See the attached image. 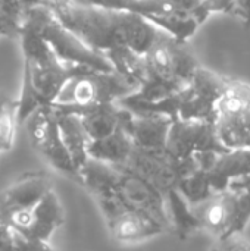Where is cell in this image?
Instances as JSON below:
<instances>
[{
	"label": "cell",
	"instance_id": "cell-6",
	"mask_svg": "<svg viewBox=\"0 0 250 251\" xmlns=\"http://www.w3.org/2000/svg\"><path fill=\"white\" fill-rule=\"evenodd\" d=\"M139 87L124 76L112 72L88 69L71 76L60 88L52 104L60 106H87L94 103H116L121 99L136 93Z\"/></svg>",
	"mask_w": 250,
	"mask_h": 251
},
{
	"label": "cell",
	"instance_id": "cell-24",
	"mask_svg": "<svg viewBox=\"0 0 250 251\" xmlns=\"http://www.w3.org/2000/svg\"><path fill=\"white\" fill-rule=\"evenodd\" d=\"M143 16V15H141ZM155 26L171 35L180 43H187V40L197 31L202 25L193 13H164V15H144Z\"/></svg>",
	"mask_w": 250,
	"mask_h": 251
},
{
	"label": "cell",
	"instance_id": "cell-17",
	"mask_svg": "<svg viewBox=\"0 0 250 251\" xmlns=\"http://www.w3.org/2000/svg\"><path fill=\"white\" fill-rule=\"evenodd\" d=\"M63 224V207L53 190L47 191L32 209V222L29 228L19 234L28 240L49 243L55 231Z\"/></svg>",
	"mask_w": 250,
	"mask_h": 251
},
{
	"label": "cell",
	"instance_id": "cell-22",
	"mask_svg": "<svg viewBox=\"0 0 250 251\" xmlns=\"http://www.w3.org/2000/svg\"><path fill=\"white\" fill-rule=\"evenodd\" d=\"M165 200H167V210H168L171 229H175V232L181 240H186L190 234L200 229V224L194 216L192 206L177 191V188L169 190L165 194Z\"/></svg>",
	"mask_w": 250,
	"mask_h": 251
},
{
	"label": "cell",
	"instance_id": "cell-9",
	"mask_svg": "<svg viewBox=\"0 0 250 251\" xmlns=\"http://www.w3.org/2000/svg\"><path fill=\"white\" fill-rule=\"evenodd\" d=\"M97 203L106 219L108 229L119 243H139L168 231L152 216L125 206L116 194L99 197Z\"/></svg>",
	"mask_w": 250,
	"mask_h": 251
},
{
	"label": "cell",
	"instance_id": "cell-1",
	"mask_svg": "<svg viewBox=\"0 0 250 251\" xmlns=\"http://www.w3.org/2000/svg\"><path fill=\"white\" fill-rule=\"evenodd\" d=\"M53 12L84 44L100 54L113 49L128 47L144 56L162 32L144 16L133 12L71 1L56 6Z\"/></svg>",
	"mask_w": 250,
	"mask_h": 251
},
{
	"label": "cell",
	"instance_id": "cell-11",
	"mask_svg": "<svg viewBox=\"0 0 250 251\" xmlns=\"http://www.w3.org/2000/svg\"><path fill=\"white\" fill-rule=\"evenodd\" d=\"M116 168L119 169V179L115 194L119 197V200L130 209L140 210L156 219L167 229H171L165 194L137 174L122 166Z\"/></svg>",
	"mask_w": 250,
	"mask_h": 251
},
{
	"label": "cell",
	"instance_id": "cell-14",
	"mask_svg": "<svg viewBox=\"0 0 250 251\" xmlns=\"http://www.w3.org/2000/svg\"><path fill=\"white\" fill-rule=\"evenodd\" d=\"M50 106L77 115L91 141L111 135L130 113V110L121 107L118 103H94L87 106Z\"/></svg>",
	"mask_w": 250,
	"mask_h": 251
},
{
	"label": "cell",
	"instance_id": "cell-20",
	"mask_svg": "<svg viewBox=\"0 0 250 251\" xmlns=\"http://www.w3.org/2000/svg\"><path fill=\"white\" fill-rule=\"evenodd\" d=\"M78 174L80 184L91 191L96 199L115 194L119 179V169L116 166L88 157L87 162L80 168Z\"/></svg>",
	"mask_w": 250,
	"mask_h": 251
},
{
	"label": "cell",
	"instance_id": "cell-13",
	"mask_svg": "<svg viewBox=\"0 0 250 251\" xmlns=\"http://www.w3.org/2000/svg\"><path fill=\"white\" fill-rule=\"evenodd\" d=\"M50 190L52 182L46 172L24 174L0 193V224L4 225L7 216L16 210L34 209L41 197Z\"/></svg>",
	"mask_w": 250,
	"mask_h": 251
},
{
	"label": "cell",
	"instance_id": "cell-27",
	"mask_svg": "<svg viewBox=\"0 0 250 251\" xmlns=\"http://www.w3.org/2000/svg\"><path fill=\"white\" fill-rule=\"evenodd\" d=\"M212 251H250V240L243 232H233L217 238Z\"/></svg>",
	"mask_w": 250,
	"mask_h": 251
},
{
	"label": "cell",
	"instance_id": "cell-28",
	"mask_svg": "<svg viewBox=\"0 0 250 251\" xmlns=\"http://www.w3.org/2000/svg\"><path fill=\"white\" fill-rule=\"evenodd\" d=\"M15 110L0 116V153L9 150L15 137Z\"/></svg>",
	"mask_w": 250,
	"mask_h": 251
},
{
	"label": "cell",
	"instance_id": "cell-15",
	"mask_svg": "<svg viewBox=\"0 0 250 251\" xmlns=\"http://www.w3.org/2000/svg\"><path fill=\"white\" fill-rule=\"evenodd\" d=\"M172 119L165 115L128 113L122 121V126L130 135L133 144L140 149L164 150Z\"/></svg>",
	"mask_w": 250,
	"mask_h": 251
},
{
	"label": "cell",
	"instance_id": "cell-31",
	"mask_svg": "<svg viewBox=\"0 0 250 251\" xmlns=\"http://www.w3.org/2000/svg\"><path fill=\"white\" fill-rule=\"evenodd\" d=\"M15 235L16 232L10 226L0 224V251H13Z\"/></svg>",
	"mask_w": 250,
	"mask_h": 251
},
{
	"label": "cell",
	"instance_id": "cell-2",
	"mask_svg": "<svg viewBox=\"0 0 250 251\" xmlns=\"http://www.w3.org/2000/svg\"><path fill=\"white\" fill-rule=\"evenodd\" d=\"M144 65L146 79L130 94L141 101H159L180 93L200 66L187 43H180L164 31L144 54Z\"/></svg>",
	"mask_w": 250,
	"mask_h": 251
},
{
	"label": "cell",
	"instance_id": "cell-16",
	"mask_svg": "<svg viewBox=\"0 0 250 251\" xmlns=\"http://www.w3.org/2000/svg\"><path fill=\"white\" fill-rule=\"evenodd\" d=\"M205 172L212 191H224L234 179L250 175V150H227L218 153Z\"/></svg>",
	"mask_w": 250,
	"mask_h": 251
},
{
	"label": "cell",
	"instance_id": "cell-29",
	"mask_svg": "<svg viewBox=\"0 0 250 251\" xmlns=\"http://www.w3.org/2000/svg\"><path fill=\"white\" fill-rule=\"evenodd\" d=\"M22 24L13 18H10L1 7H0V35L9 38H19Z\"/></svg>",
	"mask_w": 250,
	"mask_h": 251
},
{
	"label": "cell",
	"instance_id": "cell-3",
	"mask_svg": "<svg viewBox=\"0 0 250 251\" xmlns=\"http://www.w3.org/2000/svg\"><path fill=\"white\" fill-rule=\"evenodd\" d=\"M19 40L24 53L22 79L34 88L46 106L55 101L60 88L71 76L91 69L62 62L41 37L27 28H21Z\"/></svg>",
	"mask_w": 250,
	"mask_h": 251
},
{
	"label": "cell",
	"instance_id": "cell-12",
	"mask_svg": "<svg viewBox=\"0 0 250 251\" xmlns=\"http://www.w3.org/2000/svg\"><path fill=\"white\" fill-rule=\"evenodd\" d=\"M122 168L144 178L164 194L172 188H177L180 181L178 160L167 153L165 149L149 150L134 146Z\"/></svg>",
	"mask_w": 250,
	"mask_h": 251
},
{
	"label": "cell",
	"instance_id": "cell-4",
	"mask_svg": "<svg viewBox=\"0 0 250 251\" xmlns=\"http://www.w3.org/2000/svg\"><path fill=\"white\" fill-rule=\"evenodd\" d=\"M22 28H27L41 37L65 63L88 66L100 72H112L111 62L100 53L91 50L69 28H66L57 15L46 6H34L24 10Z\"/></svg>",
	"mask_w": 250,
	"mask_h": 251
},
{
	"label": "cell",
	"instance_id": "cell-23",
	"mask_svg": "<svg viewBox=\"0 0 250 251\" xmlns=\"http://www.w3.org/2000/svg\"><path fill=\"white\" fill-rule=\"evenodd\" d=\"M112 65L113 71L124 76L127 81L140 88L146 79V65L144 56L136 53L128 47H119L109 50L103 54Z\"/></svg>",
	"mask_w": 250,
	"mask_h": 251
},
{
	"label": "cell",
	"instance_id": "cell-25",
	"mask_svg": "<svg viewBox=\"0 0 250 251\" xmlns=\"http://www.w3.org/2000/svg\"><path fill=\"white\" fill-rule=\"evenodd\" d=\"M177 191L184 197V200L190 206H196L214 194L206 172L200 168L183 176L177 184Z\"/></svg>",
	"mask_w": 250,
	"mask_h": 251
},
{
	"label": "cell",
	"instance_id": "cell-21",
	"mask_svg": "<svg viewBox=\"0 0 250 251\" xmlns=\"http://www.w3.org/2000/svg\"><path fill=\"white\" fill-rule=\"evenodd\" d=\"M222 193L228 209L230 234L243 232L250 222V175L234 179Z\"/></svg>",
	"mask_w": 250,
	"mask_h": 251
},
{
	"label": "cell",
	"instance_id": "cell-5",
	"mask_svg": "<svg viewBox=\"0 0 250 251\" xmlns=\"http://www.w3.org/2000/svg\"><path fill=\"white\" fill-rule=\"evenodd\" d=\"M214 128L227 150H250V84L230 79L215 106Z\"/></svg>",
	"mask_w": 250,
	"mask_h": 251
},
{
	"label": "cell",
	"instance_id": "cell-32",
	"mask_svg": "<svg viewBox=\"0 0 250 251\" xmlns=\"http://www.w3.org/2000/svg\"><path fill=\"white\" fill-rule=\"evenodd\" d=\"M236 15L240 16L248 25H250V0H234Z\"/></svg>",
	"mask_w": 250,
	"mask_h": 251
},
{
	"label": "cell",
	"instance_id": "cell-18",
	"mask_svg": "<svg viewBox=\"0 0 250 251\" xmlns=\"http://www.w3.org/2000/svg\"><path fill=\"white\" fill-rule=\"evenodd\" d=\"M56 116V122L59 126V134L60 138L68 149L74 165L80 171V168L87 162L88 154H87V146L91 141L80 121V118L74 113L63 112L59 109L52 107Z\"/></svg>",
	"mask_w": 250,
	"mask_h": 251
},
{
	"label": "cell",
	"instance_id": "cell-19",
	"mask_svg": "<svg viewBox=\"0 0 250 251\" xmlns=\"http://www.w3.org/2000/svg\"><path fill=\"white\" fill-rule=\"evenodd\" d=\"M133 147L134 144L121 124L111 135L90 141L87 146V154L90 159L113 166H122L128 160Z\"/></svg>",
	"mask_w": 250,
	"mask_h": 251
},
{
	"label": "cell",
	"instance_id": "cell-8",
	"mask_svg": "<svg viewBox=\"0 0 250 251\" xmlns=\"http://www.w3.org/2000/svg\"><path fill=\"white\" fill-rule=\"evenodd\" d=\"M228 81L230 78L199 66L190 82L178 93V118L214 122L215 106Z\"/></svg>",
	"mask_w": 250,
	"mask_h": 251
},
{
	"label": "cell",
	"instance_id": "cell-10",
	"mask_svg": "<svg viewBox=\"0 0 250 251\" xmlns=\"http://www.w3.org/2000/svg\"><path fill=\"white\" fill-rule=\"evenodd\" d=\"M165 150L177 160L189 159L202 151H227L217 138L214 122L180 118L171 124Z\"/></svg>",
	"mask_w": 250,
	"mask_h": 251
},
{
	"label": "cell",
	"instance_id": "cell-30",
	"mask_svg": "<svg viewBox=\"0 0 250 251\" xmlns=\"http://www.w3.org/2000/svg\"><path fill=\"white\" fill-rule=\"evenodd\" d=\"M16 232V231H15ZM13 251H56L49 243L28 240L16 232L15 235V249Z\"/></svg>",
	"mask_w": 250,
	"mask_h": 251
},
{
	"label": "cell",
	"instance_id": "cell-7",
	"mask_svg": "<svg viewBox=\"0 0 250 251\" xmlns=\"http://www.w3.org/2000/svg\"><path fill=\"white\" fill-rule=\"evenodd\" d=\"M25 125L32 147L47 160V163L57 172L80 182L78 169L60 138L59 126L52 106H43L37 109L25 121Z\"/></svg>",
	"mask_w": 250,
	"mask_h": 251
},
{
	"label": "cell",
	"instance_id": "cell-26",
	"mask_svg": "<svg viewBox=\"0 0 250 251\" xmlns=\"http://www.w3.org/2000/svg\"><path fill=\"white\" fill-rule=\"evenodd\" d=\"M69 1L77 3V4H88V6H96L102 9L124 10V12H133V13H139L140 10V0H69Z\"/></svg>",
	"mask_w": 250,
	"mask_h": 251
},
{
	"label": "cell",
	"instance_id": "cell-33",
	"mask_svg": "<svg viewBox=\"0 0 250 251\" xmlns=\"http://www.w3.org/2000/svg\"><path fill=\"white\" fill-rule=\"evenodd\" d=\"M19 3L22 6V10L29 9V7H34V6H46V7H49V9L53 10L52 0H19Z\"/></svg>",
	"mask_w": 250,
	"mask_h": 251
}]
</instances>
